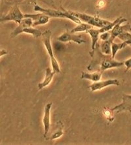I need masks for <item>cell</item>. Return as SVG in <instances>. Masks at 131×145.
<instances>
[{
	"label": "cell",
	"mask_w": 131,
	"mask_h": 145,
	"mask_svg": "<svg viewBox=\"0 0 131 145\" xmlns=\"http://www.w3.org/2000/svg\"><path fill=\"white\" fill-rule=\"evenodd\" d=\"M96 50H97V52L96 53L94 52V56L92 57L93 60L87 67L89 71H93L96 67V66L99 65V71L103 72L107 69H111V68L120 67L124 65V62L116 61L114 58H112L111 55L103 54V53L99 49L98 44H96Z\"/></svg>",
	"instance_id": "obj_1"
},
{
	"label": "cell",
	"mask_w": 131,
	"mask_h": 145,
	"mask_svg": "<svg viewBox=\"0 0 131 145\" xmlns=\"http://www.w3.org/2000/svg\"><path fill=\"white\" fill-rule=\"evenodd\" d=\"M34 10L35 11H38L41 13H43L49 17L52 18H67L72 20L74 23H76L77 24H79L81 23V21L78 18L72 14H71L68 10H63V11L61 10H58L55 9H51V8H45L39 6L38 5H35L34 8Z\"/></svg>",
	"instance_id": "obj_2"
},
{
	"label": "cell",
	"mask_w": 131,
	"mask_h": 145,
	"mask_svg": "<svg viewBox=\"0 0 131 145\" xmlns=\"http://www.w3.org/2000/svg\"><path fill=\"white\" fill-rule=\"evenodd\" d=\"M41 37L47 52L51 58V63L53 67V71H55L56 73H59L61 72V68H60L59 64L58 63L57 59L55 58L54 56V52H53V47L52 45H51V31L50 30H46L45 32L42 33Z\"/></svg>",
	"instance_id": "obj_3"
},
{
	"label": "cell",
	"mask_w": 131,
	"mask_h": 145,
	"mask_svg": "<svg viewBox=\"0 0 131 145\" xmlns=\"http://www.w3.org/2000/svg\"><path fill=\"white\" fill-rule=\"evenodd\" d=\"M68 12H69L71 14H72V15L78 18L81 21H83V22L87 23V24L91 25L92 26L98 27H99V28L106 26V25L110 24L111 23V22H109V21L104 20V19L100 18L98 16H91L87 14L79 13V12H73L70 11V10H68Z\"/></svg>",
	"instance_id": "obj_4"
},
{
	"label": "cell",
	"mask_w": 131,
	"mask_h": 145,
	"mask_svg": "<svg viewBox=\"0 0 131 145\" xmlns=\"http://www.w3.org/2000/svg\"><path fill=\"white\" fill-rule=\"evenodd\" d=\"M124 22H127V20L124 18H121V20L119 21V22L117 24H116L112 29H111L110 31V38H109V40L111 42H113V40L115 39L116 37H118V35H120V34L124 32V31H127V32H130L131 31V25L129 23H127V24L125 25H122V23Z\"/></svg>",
	"instance_id": "obj_5"
},
{
	"label": "cell",
	"mask_w": 131,
	"mask_h": 145,
	"mask_svg": "<svg viewBox=\"0 0 131 145\" xmlns=\"http://www.w3.org/2000/svg\"><path fill=\"white\" fill-rule=\"evenodd\" d=\"M24 18V14L21 12L20 8L17 5H14L9 13L5 16L0 17V23L7 22V21H14L17 24H19Z\"/></svg>",
	"instance_id": "obj_6"
},
{
	"label": "cell",
	"mask_w": 131,
	"mask_h": 145,
	"mask_svg": "<svg viewBox=\"0 0 131 145\" xmlns=\"http://www.w3.org/2000/svg\"><path fill=\"white\" fill-rule=\"evenodd\" d=\"M24 18H30L33 20L32 26L36 27L40 25H45L49 22L50 17L43 13L24 14Z\"/></svg>",
	"instance_id": "obj_7"
},
{
	"label": "cell",
	"mask_w": 131,
	"mask_h": 145,
	"mask_svg": "<svg viewBox=\"0 0 131 145\" xmlns=\"http://www.w3.org/2000/svg\"><path fill=\"white\" fill-rule=\"evenodd\" d=\"M119 84L120 82L117 79H108L102 81L99 80L97 82H94L93 84H92L89 86V88L92 91H95L100 90V89L109 86H119Z\"/></svg>",
	"instance_id": "obj_8"
},
{
	"label": "cell",
	"mask_w": 131,
	"mask_h": 145,
	"mask_svg": "<svg viewBox=\"0 0 131 145\" xmlns=\"http://www.w3.org/2000/svg\"><path fill=\"white\" fill-rule=\"evenodd\" d=\"M111 109L113 112L115 111L117 113L123 111H130L131 110V95L123 94L121 103Z\"/></svg>",
	"instance_id": "obj_9"
},
{
	"label": "cell",
	"mask_w": 131,
	"mask_h": 145,
	"mask_svg": "<svg viewBox=\"0 0 131 145\" xmlns=\"http://www.w3.org/2000/svg\"><path fill=\"white\" fill-rule=\"evenodd\" d=\"M57 39L59 41L66 42L69 41H74L76 43L80 44L81 43H85V40L83 39L81 35H76L74 33L70 32H64L61 35H60Z\"/></svg>",
	"instance_id": "obj_10"
},
{
	"label": "cell",
	"mask_w": 131,
	"mask_h": 145,
	"mask_svg": "<svg viewBox=\"0 0 131 145\" xmlns=\"http://www.w3.org/2000/svg\"><path fill=\"white\" fill-rule=\"evenodd\" d=\"M53 103H47L45 107L44 115L43 118V123L44 125V137H46L48 134L51 125V110L52 107Z\"/></svg>",
	"instance_id": "obj_11"
},
{
	"label": "cell",
	"mask_w": 131,
	"mask_h": 145,
	"mask_svg": "<svg viewBox=\"0 0 131 145\" xmlns=\"http://www.w3.org/2000/svg\"><path fill=\"white\" fill-rule=\"evenodd\" d=\"M32 24H33V20L30 18H24L20 21V22L19 23L18 26L12 31L11 34V37L12 38H14L16 37L19 34L23 32L24 29L32 26Z\"/></svg>",
	"instance_id": "obj_12"
},
{
	"label": "cell",
	"mask_w": 131,
	"mask_h": 145,
	"mask_svg": "<svg viewBox=\"0 0 131 145\" xmlns=\"http://www.w3.org/2000/svg\"><path fill=\"white\" fill-rule=\"evenodd\" d=\"M86 33L89 34V35L91 36V39H92V46H91V51L90 52V56L91 57H93L94 56V50H95L96 46L97 44V42L98 39H99V36L100 34L101 33L100 31V29H90L89 30L86 31Z\"/></svg>",
	"instance_id": "obj_13"
},
{
	"label": "cell",
	"mask_w": 131,
	"mask_h": 145,
	"mask_svg": "<svg viewBox=\"0 0 131 145\" xmlns=\"http://www.w3.org/2000/svg\"><path fill=\"white\" fill-rule=\"evenodd\" d=\"M56 72L51 70L49 67H47L45 71V77L44 80L42 82L39 83L38 88L39 89H42L45 87L49 86L53 80V76H54Z\"/></svg>",
	"instance_id": "obj_14"
},
{
	"label": "cell",
	"mask_w": 131,
	"mask_h": 145,
	"mask_svg": "<svg viewBox=\"0 0 131 145\" xmlns=\"http://www.w3.org/2000/svg\"><path fill=\"white\" fill-rule=\"evenodd\" d=\"M103 72H100V71H96L93 73H87V72H83L81 73V79H87L93 81V82H97L101 79Z\"/></svg>",
	"instance_id": "obj_15"
},
{
	"label": "cell",
	"mask_w": 131,
	"mask_h": 145,
	"mask_svg": "<svg viewBox=\"0 0 131 145\" xmlns=\"http://www.w3.org/2000/svg\"><path fill=\"white\" fill-rule=\"evenodd\" d=\"M63 128H64V125L63 123H62V121H58L57 123V129H56L55 132L52 134V135H50L48 137H45L46 140H53L57 139V138L61 137V136H62V135L64 134Z\"/></svg>",
	"instance_id": "obj_16"
},
{
	"label": "cell",
	"mask_w": 131,
	"mask_h": 145,
	"mask_svg": "<svg viewBox=\"0 0 131 145\" xmlns=\"http://www.w3.org/2000/svg\"><path fill=\"white\" fill-rule=\"evenodd\" d=\"M92 25L87 23H80L75 27L74 29L71 30L70 32L72 33H76L77 32H82V31H87V30L92 28Z\"/></svg>",
	"instance_id": "obj_17"
},
{
	"label": "cell",
	"mask_w": 131,
	"mask_h": 145,
	"mask_svg": "<svg viewBox=\"0 0 131 145\" xmlns=\"http://www.w3.org/2000/svg\"><path fill=\"white\" fill-rule=\"evenodd\" d=\"M127 46L125 44V42H123L121 43H115V42H112L111 43V57L112 58H114L116 54H117V52L121 49H123L124 48H125L126 46Z\"/></svg>",
	"instance_id": "obj_18"
},
{
	"label": "cell",
	"mask_w": 131,
	"mask_h": 145,
	"mask_svg": "<svg viewBox=\"0 0 131 145\" xmlns=\"http://www.w3.org/2000/svg\"><path fill=\"white\" fill-rule=\"evenodd\" d=\"M111 43H112V42H111L109 40L103 41L102 44H101L100 48L99 47L101 52H102L103 54L106 55H111Z\"/></svg>",
	"instance_id": "obj_19"
},
{
	"label": "cell",
	"mask_w": 131,
	"mask_h": 145,
	"mask_svg": "<svg viewBox=\"0 0 131 145\" xmlns=\"http://www.w3.org/2000/svg\"><path fill=\"white\" fill-rule=\"evenodd\" d=\"M22 33L30 34V35H33L34 37H35L36 38H38L41 37L43 33L40 30H39L38 29L34 28V27H32V26L24 29Z\"/></svg>",
	"instance_id": "obj_20"
},
{
	"label": "cell",
	"mask_w": 131,
	"mask_h": 145,
	"mask_svg": "<svg viewBox=\"0 0 131 145\" xmlns=\"http://www.w3.org/2000/svg\"><path fill=\"white\" fill-rule=\"evenodd\" d=\"M103 114L104 115V116L106 117L107 120L109 121H113L114 120V116H113V111L112 109H110L109 108L105 107L103 110Z\"/></svg>",
	"instance_id": "obj_21"
},
{
	"label": "cell",
	"mask_w": 131,
	"mask_h": 145,
	"mask_svg": "<svg viewBox=\"0 0 131 145\" xmlns=\"http://www.w3.org/2000/svg\"><path fill=\"white\" fill-rule=\"evenodd\" d=\"M117 37L121 40H123V42L128 41V40H130L131 39V33L127 32V31H124V32L118 35Z\"/></svg>",
	"instance_id": "obj_22"
},
{
	"label": "cell",
	"mask_w": 131,
	"mask_h": 145,
	"mask_svg": "<svg viewBox=\"0 0 131 145\" xmlns=\"http://www.w3.org/2000/svg\"><path fill=\"white\" fill-rule=\"evenodd\" d=\"M110 31H106V32H104V33H102L100 34V36H99V38L100 39L103 40V41H104V40H109V38H110Z\"/></svg>",
	"instance_id": "obj_23"
},
{
	"label": "cell",
	"mask_w": 131,
	"mask_h": 145,
	"mask_svg": "<svg viewBox=\"0 0 131 145\" xmlns=\"http://www.w3.org/2000/svg\"><path fill=\"white\" fill-rule=\"evenodd\" d=\"M124 65H125V67H126L125 72L128 71V70L131 69V57L128 59H127V60H126L125 61H124Z\"/></svg>",
	"instance_id": "obj_24"
},
{
	"label": "cell",
	"mask_w": 131,
	"mask_h": 145,
	"mask_svg": "<svg viewBox=\"0 0 131 145\" xmlns=\"http://www.w3.org/2000/svg\"><path fill=\"white\" fill-rule=\"evenodd\" d=\"M104 5H105V2L104 0H100L97 4V7H100V8L103 7Z\"/></svg>",
	"instance_id": "obj_25"
},
{
	"label": "cell",
	"mask_w": 131,
	"mask_h": 145,
	"mask_svg": "<svg viewBox=\"0 0 131 145\" xmlns=\"http://www.w3.org/2000/svg\"><path fill=\"white\" fill-rule=\"evenodd\" d=\"M8 54V52L6 50H4V49H1L0 50V57L1 56H5V55H7Z\"/></svg>",
	"instance_id": "obj_26"
},
{
	"label": "cell",
	"mask_w": 131,
	"mask_h": 145,
	"mask_svg": "<svg viewBox=\"0 0 131 145\" xmlns=\"http://www.w3.org/2000/svg\"><path fill=\"white\" fill-rule=\"evenodd\" d=\"M130 113H131V110H130Z\"/></svg>",
	"instance_id": "obj_27"
},
{
	"label": "cell",
	"mask_w": 131,
	"mask_h": 145,
	"mask_svg": "<svg viewBox=\"0 0 131 145\" xmlns=\"http://www.w3.org/2000/svg\"><path fill=\"white\" fill-rule=\"evenodd\" d=\"M130 46H131V44H130Z\"/></svg>",
	"instance_id": "obj_28"
}]
</instances>
